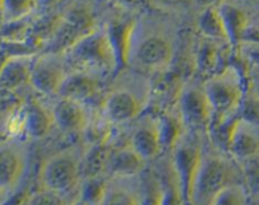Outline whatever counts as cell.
I'll list each match as a JSON object with an SVG mask.
<instances>
[{
    "label": "cell",
    "mask_w": 259,
    "mask_h": 205,
    "mask_svg": "<svg viewBox=\"0 0 259 205\" xmlns=\"http://www.w3.org/2000/svg\"><path fill=\"white\" fill-rule=\"evenodd\" d=\"M218 8H219L220 14L224 20L230 43L233 47H237L240 40L243 39V34L248 27L247 17L242 12V9L230 3H222L218 5Z\"/></svg>",
    "instance_id": "44dd1931"
},
{
    "label": "cell",
    "mask_w": 259,
    "mask_h": 205,
    "mask_svg": "<svg viewBox=\"0 0 259 205\" xmlns=\"http://www.w3.org/2000/svg\"><path fill=\"white\" fill-rule=\"evenodd\" d=\"M24 205H67L63 200V195L50 191L40 187L39 190L25 197Z\"/></svg>",
    "instance_id": "4dcf8cb0"
},
{
    "label": "cell",
    "mask_w": 259,
    "mask_h": 205,
    "mask_svg": "<svg viewBox=\"0 0 259 205\" xmlns=\"http://www.w3.org/2000/svg\"><path fill=\"white\" fill-rule=\"evenodd\" d=\"M176 111L186 132L191 133L209 132L214 120V113L204 86L195 81L182 85L176 100Z\"/></svg>",
    "instance_id": "5b68a950"
},
{
    "label": "cell",
    "mask_w": 259,
    "mask_h": 205,
    "mask_svg": "<svg viewBox=\"0 0 259 205\" xmlns=\"http://www.w3.org/2000/svg\"><path fill=\"white\" fill-rule=\"evenodd\" d=\"M53 126L51 108H46L38 101H32L24 108V132L30 138H45Z\"/></svg>",
    "instance_id": "d6986e66"
},
{
    "label": "cell",
    "mask_w": 259,
    "mask_h": 205,
    "mask_svg": "<svg viewBox=\"0 0 259 205\" xmlns=\"http://www.w3.org/2000/svg\"><path fill=\"white\" fill-rule=\"evenodd\" d=\"M82 181L80 199H82L89 205H100L108 191V185L103 177L82 180Z\"/></svg>",
    "instance_id": "cb8c5ba5"
},
{
    "label": "cell",
    "mask_w": 259,
    "mask_h": 205,
    "mask_svg": "<svg viewBox=\"0 0 259 205\" xmlns=\"http://www.w3.org/2000/svg\"><path fill=\"white\" fill-rule=\"evenodd\" d=\"M238 118L259 128V95L252 86L247 88Z\"/></svg>",
    "instance_id": "d4e9b609"
},
{
    "label": "cell",
    "mask_w": 259,
    "mask_h": 205,
    "mask_svg": "<svg viewBox=\"0 0 259 205\" xmlns=\"http://www.w3.org/2000/svg\"><path fill=\"white\" fill-rule=\"evenodd\" d=\"M3 9H4V2H0V17L3 18Z\"/></svg>",
    "instance_id": "e575fe53"
},
{
    "label": "cell",
    "mask_w": 259,
    "mask_h": 205,
    "mask_svg": "<svg viewBox=\"0 0 259 205\" xmlns=\"http://www.w3.org/2000/svg\"><path fill=\"white\" fill-rule=\"evenodd\" d=\"M174 56L175 47L168 33L152 28L141 34L134 28L128 65L142 72L164 73L171 67Z\"/></svg>",
    "instance_id": "277c9868"
},
{
    "label": "cell",
    "mask_w": 259,
    "mask_h": 205,
    "mask_svg": "<svg viewBox=\"0 0 259 205\" xmlns=\"http://www.w3.org/2000/svg\"><path fill=\"white\" fill-rule=\"evenodd\" d=\"M248 194L242 184H235L223 190L210 205H247Z\"/></svg>",
    "instance_id": "484cf974"
},
{
    "label": "cell",
    "mask_w": 259,
    "mask_h": 205,
    "mask_svg": "<svg viewBox=\"0 0 259 205\" xmlns=\"http://www.w3.org/2000/svg\"><path fill=\"white\" fill-rule=\"evenodd\" d=\"M235 48L242 63L250 68H259V40L243 39Z\"/></svg>",
    "instance_id": "f1b7e54d"
},
{
    "label": "cell",
    "mask_w": 259,
    "mask_h": 205,
    "mask_svg": "<svg viewBox=\"0 0 259 205\" xmlns=\"http://www.w3.org/2000/svg\"><path fill=\"white\" fill-rule=\"evenodd\" d=\"M67 205H89V204H86L82 199H80V197H78V199L73 200L72 202H70V204H67Z\"/></svg>",
    "instance_id": "836d02e7"
},
{
    "label": "cell",
    "mask_w": 259,
    "mask_h": 205,
    "mask_svg": "<svg viewBox=\"0 0 259 205\" xmlns=\"http://www.w3.org/2000/svg\"><path fill=\"white\" fill-rule=\"evenodd\" d=\"M250 86H252V88L257 91V94L259 95V75L254 78V80H253V83L250 84Z\"/></svg>",
    "instance_id": "d6a6232c"
},
{
    "label": "cell",
    "mask_w": 259,
    "mask_h": 205,
    "mask_svg": "<svg viewBox=\"0 0 259 205\" xmlns=\"http://www.w3.org/2000/svg\"><path fill=\"white\" fill-rule=\"evenodd\" d=\"M101 80L95 75L78 71H68L57 98L70 99L77 103L86 104L99 95L101 91Z\"/></svg>",
    "instance_id": "4fadbf2b"
},
{
    "label": "cell",
    "mask_w": 259,
    "mask_h": 205,
    "mask_svg": "<svg viewBox=\"0 0 259 205\" xmlns=\"http://www.w3.org/2000/svg\"><path fill=\"white\" fill-rule=\"evenodd\" d=\"M199 30L201 37L232 46L218 5H209L202 10L199 18Z\"/></svg>",
    "instance_id": "ffe728a7"
},
{
    "label": "cell",
    "mask_w": 259,
    "mask_h": 205,
    "mask_svg": "<svg viewBox=\"0 0 259 205\" xmlns=\"http://www.w3.org/2000/svg\"><path fill=\"white\" fill-rule=\"evenodd\" d=\"M238 166L247 194L259 197V156L238 162Z\"/></svg>",
    "instance_id": "603a6c76"
},
{
    "label": "cell",
    "mask_w": 259,
    "mask_h": 205,
    "mask_svg": "<svg viewBox=\"0 0 259 205\" xmlns=\"http://www.w3.org/2000/svg\"><path fill=\"white\" fill-rule=\"evenodd\" d=\"M128 143L146 162L158 158L164 151L159 115L143 116L139 119L129 137Z\"/></svg>",
    "instance_id": "30bf717a"
},
{
    "label": "cell",
    "mask_w": 259,
    "mask_h": 205,
    "mask_svg": "<svg viewBox=\"0 0 259 205\" xmlns=\"http://www.w3.org/2000/svg\"><path fill=\"white\" fill-rule=\"evenodd\" d=\"M25 170L24 152L18 146L0 142V190L14 187Z\"/></svg>",
    "instance_id": "9a60e30c"
},
{
    "label": "cell",
    "mask_w": 259,
    "mask_h": 205,
    "mask_svg": "<svg viewBox=\"0 0 259 205\" xmlns=\"http://www.w3.org/2000/svg\"><path fill=\"white\" fill-rule=\"evenodd\" d=\"M162 190L158 175L152 174L144 185L143 195L141 196V205H161Z\"/></svg>",
    "instance_id": "f546056e"
},
{
    "label": "cell",
    "mask_w": 259,
    "mask_h": 205,
    "mask_svg": "<svg viewBox=\"0 0 259 205\" xmlns=\"http://www.w3.org/2000/svg\"><path fill=\"white\" fill-rule=\"evenodd\" d=\"M9 57H10V55L7 52V51L0 50V71H2L3 66L5 65V62H7L8 58H9Z\"/></svg>",
    "instance_id": "1f68e13d"
},
{
    "label": "cell",
    "mask_w": 259,
    "mask_h": 205,
    "mask_svg": "<svg viewBox=\"0 0 259 205\" xmlns=\"http://www.w3.org/2000/svg\"><path fill=\"white\" fill-rule=\"evenodd\" d=\"M95 28L93 14L88 8L83 5L71 8L58 19L53 30V47L47 52L63 53Z\"/></svg>",
    "instance_id": "ba28073f"
},
{
    "label": "cell",
    "mask_w": 259,
    "mask_h": 205,
    "mask_svg": "<svg viewBox=\"0 0 259 205\" xmlns=\"http://www.w3.org/2000/svg\"><path fill=\"white\" fill-rule=\"evenodd\" d=\"M100 205H141V196L123 187H108L105 197Z\"/></svg>",
    "instance_id": "4316f807"
},
{
    "label": "cell",
    "mask_w": 259,
    "mask_h": 205,
    "mask_svg": "<svg viewBox=\"0 0 259 205\" xmlns=\"http://www.w3.org/2000/svg\"><path fill=\"white\" fill-rule=\"evenodd\" d=\"M159 181H161L162 190L161 205H186L181 184H180L171 158H168V161L164 163L163 170L159 175Z\"/></svg>",
    "instance_id": "7402d4cb"
},
{
    "label": "cell",
    "mask_w": 259,
    "mask_h": 205,
    "mask_svg": "<svg viewBox=\"0 0 259 205\" xmlns=\"http://www.w3.org/2000/svg\"><path fill=\"white\" fill-rule=\"evenodd\" d=\"M81 179V157L73 152L61 151L51 156L40 167V187L65 195L71 191Z\"/></svg>",
    "instance_id": "8992f818"
},
{
    "label": "cell",
    "mask_w": 259,
    "mask_h": 205,
    "mask_svg": "<svg viewBox=\"0 0 259 205\" xmlns=\"http://www.w3.org/2000/svg\"><path fill=\"white\" fill-rule=\"evenodd\" d=\"M228 46L232 47L228 43L218 42L204 37L200 38L195 52V67L200 75L207 78L227 66L223 62H224L225 47Z\"/></svg>",
    "instance_id": "2e32d148"
},
{
    "label": "cell",
    "mask_w": 259,
    "mask_h": 205,
    "mask_svg": "<svg viewBox=\"0 0 259 205\" xmlns=\"http://www.w3.org/2000/svg\"><path fill=\"white\" fill-rule=\"evenodd\" d=\"M68 73L62 53L46 52L34 58L29 85L46 96H56Z\"/></svg>",
    "instance_id": "9c48e42d"
},
{
    "label": "cell",
    "mask_w": 259,
    "mask_h": 205,
    "mask_svg": "<svg viewBox=\"0 0 259 205\" xmlns=\"http://www.w3.org/2000/svg\"><path fill=\"white\" fill-rule=\"evenodd\" d=\"M37 7L35 2H28V0H20V2H4V9H3V18L8 22H18L24 17L29 15Z\"/></svg>",
    "instance_id": "83f0119b"
},
{
    "label": "cell",
    "mask_w": 259,
    "mask_h": 205,
    "mask_svg": "<svg viewBox=\"0 0 259 205\" xmlns=\"http://www.w3.org/2000/svg\"><path fill=\"white\" fill-rule=\"evenodd\" d=\"M227 154L234 161L242 162L259 156V128L240 118H235L230 128Z\"/></svg>",
    "instance_id": "8fae6325"
},
{
    "label": "cell",
    "mask_w": 259,
    "mask_h": 205,
    "mask_svg": "<svg viewBox=\"0 0 259 205\" xmlns=\"http://www.w3.org/2000/svg\"><path fill=\"white\" fill-rule=\"evenodd\" d=\"M147 162L129 146L121 144L111 148L106 174L114 179H131L143 172Z\"/></svg>",
    "instance_id": "5bb4252c"
},
{
    "label": "cell",
    "mask_w": 259,
    "mask_h": 205,
    "mask_svg": "<svg viewBox=\"0 0 259 205\" xmlns=\"http://www.w3.org/2000/svg\"><path fill=\"white\" fill-rule=\"evenodd\" d=\"M68 71H78L103 78L120 68L118 53L106 29L95 28L62 53Z\"/></svg>",
    "instance_id": "6da1fadb"
},
{
    "label": "cell",
    "mask_w": 259,
    "mask_h": 205,
    "mask_svg": "<svg viewBox=\"0 0 259 205\" xmlns=\"http://www.w3.org/2000/svg\"><path fill=\"white\" fill-rule=\"evenodd\" d=\"M147 98L149 96H142L141 93L134 89L119 86L110 90L104 98L101 114L105 121L111 126L131 123L137 120L143 113Z\"/></svg>",
    "instance_id": "52a82bcc"
},
{
    "label": "cell",
    "mask_w": 259,
    "mask_h": 205,
    "mask_svg": "<svg viewBox=\"0 0 259 205\" xmlns=\"http://www.w3.org/2000/svg\"><path fill=\"white\" fill-rule=\"evenodd\" d=\"M113 144L110 141L91 143L81 157V179H98L106 174L109 156Z\"/></svg>",
    "instance_id": "ac0fdd59"
},
{
    "label": "cell",
    "mask_w": 259,
    "mask_h": 205,
    "mask_svg": "<svg viewBox=\"0 0 259 205\" xmlns=\"http://www.w3.org/2000/svg\"><path fill=\"white\" fill-rule=\"evenodd\" d=\"M33 62L32 55L10 56L0 71V90L14 91L29 85Z\"/></svg>",
    "instance_id": "e0dca14e"
},
{
    "label": "cell",
    "mask_w": 259,
    "mask_h": 205,
    "mask_svg": "<svg viewBox=\"0 0 259 205\" xmlns=\"http://www.w3.org/2000/svg\"><path fill=\"white\" fill-rule=\"evenodd\" d=\"M233 161L232 157L220 151H202L192 189L191 205H210L223 190L239 184L235 181L237 172Z\"/></svg>",
    "instance_id": "3957f363"
},
{
    "label": "cell",
    "mask_w": 259,
    "mask_h": 205,
    "mask_svg": "<svg viewBox=\"0 0 259 205\" xmlns=\"http://www.w3.org/2000/svg\"><path fill=\"white\" fill-rule=\"evenodd\" d=\"M202 86L214 113L212 121L237 118L247 91L242 72L237 66L227 65L219 72L205 78Z\"/></svg>",
    "instance_id": "7a4b0ae2"
},
{
    "label": "cell",
    "mask_w": 259,
    "mask_h": 205,
    "mask_svg": "<svg viewBox=\"0 0 259 205\" xmlns=\"http://www.w3.org/2000/svg\"><path fill=\"white\" fill-rule=\"evenodd\" d=\"M53 123L63 133H80L89 127L86 105L65 98H57L51 108Z\"/></svg>",
    "instance_id": "7c38bea8"
}]
</instances>
